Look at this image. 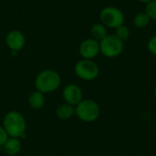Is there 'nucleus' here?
<instances>
[{"label": "nucleus", "mask_w": 156, "mask_h": 156, "mask_svg": "<svg viewBox=\"0 0 156 156\" xmlns=\"http://www.w3.org/2000/svg\"><path fill=\"white\" fill-rule=\"evenodd\" d=\"M3 127L9 137L21 138L27 131V121L17 111L8 112L3 119Z\"/></svg>", "instance_id": "obj_1"}, {"label": "nucleus", "mask_w": 156, "mask_h": 156, "mask_svg": "<svg viewBox=\"0 0 156 156\" xmlns=\"http://www.w3.org/2000/svg\"><path fill=\"white\" fill-rule=\"evenodd\" d=\"M147 48H148V50L153 55L156 56V35L154 36V37H152L149 39V41L147 43Z\"/></svg>", "instance_id": "obj_17"}, {"label": "nucleus", "mask_w": 156, "mask_h": 156, "mask_svg": "<svg viewBox=\"0 0 156 156\" xmlns=\"http://www.w3.org/2000/svg\"><path fill=\"white\" fill-rule=\"evenodd\" d=\"M154 96H155V98H156V85H155V87H154Z\"/></svg>", "instance_id": "obj_20"}, {"label": "nucleus", "mask_w": 156, "mask_h": 156, "mask_svg": "<svg viewBox=\"0 0 156 156\" xmlns=\"http://www.w3.org/2000/svg\"><path fill=\"white\" fill-rule=\"evenodd\" d=\"M150 21H151V19L145 12H139L134 16L133 24L138 28H144L149 25Z\"/></svg>", "instance_id": "obj_14"}, {"label": "nucleus", "mask_w": 156, "mask_h": 156, "mask_svg": "<svg viewBox=\"0 0 156 156\" xmlns=\"http://www.w3.org/2000/svg\"><path fill=\"white\" fill-rule=\"evenodd\" d=\"M90 35L91 38L100 42L108 35L107 27L102 23H96L90 27Z\"/></svg>", "instance_id": "obj_13"}, {"label": "nucleus", "mask_w": 156, "mask_h": 156, "mask_svg": "<svg viewBox=\"0 0 156 156\" xmlns=\"http://www.w3.org/2000/svg\"><path fill=\"white\" fill-rule=\"evenodd\" d=\"M62 98L64 102L75 107L83 100L82 90L77 84L69 83L66 85L65 88L63 89Z\"/></svg>", "instance_id": "obj_8"}, {"label": "nucleus", "mask_w": 156, "mask_h": 156, "mask_svg": "<svg viewBox=\"0 0 156 156\" xmlns=\"http://www.w3.org/2000/svg\"><path fill=\"white\" fill-rule=\"evenodd\" d=\"M75 115L84 122H93L97 121L101 115L100 105L93 100L83 99L75 106Z\"/></svg>", "instance_id": "obj_3"}, {"label": "nucleus", "mask_w": 156, "mask_h": 156, "mask_svg": "<svg viewBox=\"0 0 156 156\" xmlns=\"http://www.w3.org/2000/svg\"><path fill=\"white\" fill-rule=\"evenodd\" d=\"M124 48L123 41L115 35H107L100 41V52L106 58H113L120 56Z\"/></svg>", "instance_id": "obj_4"}, {"label": "nucleus", "mask_w": 156, "mask_h": 156, "mask_svg": "<svg viewBox=\"0 0 156 156\" xmlns=\"http://www.w3.org/2000/svg\"><path fill=\"white\" fill-rule=\"evenodd\" d=\"M0 105H1V101H0Z\"/></svg>", "instance_id": "obj_21"}, {"label": "nucleus", "mask_w": 156, "mask_h": 156, "mask_svg": "<svg viewBox=\"0 0 156 156\" xmlns=\"http://www.w3.org/2000/svg\"><path fill=\"white\" fill-rule=\"evenodd\" d=\"M144 12L148 15L151 20H156V0H152L146 4Z\"/></svg>", "instance_id": "obj_16"}, {"label": "nucleus", "mask_w": 156, "mask_h": 156, "mask_svg": "<svg viewBox=\"0 0 156 156\" xmlns=\"http://www.w3.org/2000/svg\"><path fill=\"white\" fill-rule=\"evenodd\" d=\"M5 42L11 51L19 52L26 45L27 39L24 33L18 29L10 30L5 37Z\"/></svg>", "instance_id": "obj_7"}, {"label": "nucleus", "mask_w": 156, "mask_h": 156, "mask_svg": "<svg viewBox=\"0 0 156 156\" xmlns=\"http://www.w3.org/2000/svg\"><path fill=\"white\" fill-rule=\"evenodd\" d=\"M56 116L61 121H68L75 115V107L66 102L58 105L55 111Z\"/></svg>", "instance_id": "obj_11"}, {"label": "nucleus", "mask_w": 156, "mask_h": 156, "mask_svg": "<svg viewBox=\"0 0 156 156\" xmlns=\"http://www.w3.org/2000/svg\"><path fill=\"white\" fill-rule=\"evenodd\" d=\"M75 74L82 80L90 81L98 78L100 74V68L92 59H80L74 67Z\"/></svg>", "instance_id": "obj_5"}, {"label": "nucleus", "mask_w": 156, "mask_h": 156, "mask_svg": "<svg viewBox=\"0 0 156 156\" xmlns=\"http://www.w3.org/2000/svg\"><path fill=\"white\" fill-rule=\"evenodd\" d=\"M115 36L119 37L121 40L124 41L130 37V29L126 26L122 25L117 28H115Z\"/></svg>", "instance_id": "obj_15"}, {"label": "nucleus", "mask_w": 156, "mask_h": 156, "mask_svg": "<svg viewBox=\"0 0 156 156\" xmlns=\"http://www.w3.org/2000/svg\"><path fill=\"white\" fill-rule=\"evenodd\" d=\"M100 20L106 27L117 28L123 25L124 15L121 9L115 6H105L100 13Z\"/></svg>", "instance_id": "obj_6"}, {"label": "nucleus", "mask_w": 156, "mask_h": 156, "mask_svg": "<svg viewBox=\"0 0 156 156\" xmlns=\"http://www.w3.org/2000/svg\"><path fill=\"white\" fill-rule=\"evenodd\" d=\"M60 85L61 77L53 69H44L40 71L35 79L36 90L44 94L56 91Z\"/></svg>", "instance_id": "obj_2"}, {"label": "nucleus", "mask_w": 156, "mask_h": 156, "mask_svg": "<svg viewBox=\"0 0 156 156\" xmlns=\"http://www.w3.org/2000/svg\"><path fill=\"white\" fill-rule=\"evenodd\" d=\"M8 138L9 136L5 132V130L4 129V127L0 126V147H3V145L5 144V143L7 141Z\"/></svg>", "instance_id": "obj_18"}, {"label": "nucleus", "mask_w": 156, "mask_h": 156, "mask_svg": "<svg viewBox=\"0 0 156 156\" xmlns=\"http://www.w3.org/2000/svg\"><path fill=\"white\" fill-rule=\"evenodd\" d=\"M45 104V94L38 91L35 90L32 92L29 97H28V105L30 108L34 110H39L41 109Z\"/></svg>", "instance_id": "obj_12"}, {"label": "nucleus", "mask_w": 156, "mask_h": 156, "mask_svg": "<svg viewBox=\"0 0 156 156\" xmlns=\"http://www.w3.org/2000/svg\"><path fill=\"white\" fill-rule=\"evenodd\" d=\"M22 149V143L19 138L9 137L3 145V150L8 156H15L18 154Z\"/></svg>", "instance_id": "obj_10"}, {"label": "nucleus", "mask_w": 156, "mask_h": 156, "mask_svg": "<svg viewBox=\"0 0 156 156\" xmlns=\"http://www.w3.org/2000/svg\"><path fill=\"white\" fill-rule=\"evenodd\" d=\"M79 52L84 59H93L100 53V42L93 38L84 39L79 47Z\"/></svg>", "instance_id": "obj_9"}, {"label": "nucleus", "mask_w": 156, "mask_h": 156, "mask_svg": "<svg viewBox=\"0 0 156 156\" xmlns=\"http://www.w3.org/2000/svg\"><path fill=\"white\" fill-rule=\"evenodd\" d=\"M139 2H141V3H145V4H147V3H149V2H151L152 0H138Z\"/></svg>", "instance_id": "obj_19"}]
</instances>
